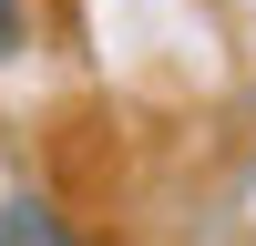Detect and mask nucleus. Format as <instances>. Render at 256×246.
I'll use <instances>...</instances> for the list:
<instances>
[{
    "instance_id": "nucleus-2",
    "label": "nucleus",
    "mask_w": 256,
    "mask_h": 246,
    "mask_svg": "<svg viewBox=\"0 0 256 246\" xmlns=\"http://www.w3.org/2000/svg\"><path fill=\"white\" fill-rule=\"evenodd\" d=\"M20 52V0H0V62Z\"/></svg>"
},
{
    "instance_id": "nucleus-1",
    "label": "nucleus",
    "mask_w": 256,
    "mask_h": 246,
    "mask_svg": "<svg viewBox=\"0 0 256 246\" xmlns=\"http://www.w3.org/2000/svg\"><path fill=\"white\" fill-rule=\"evenodd\" d=\"M0 246H82L41 195H0Z\"/></svg>"
}]
</instances>
